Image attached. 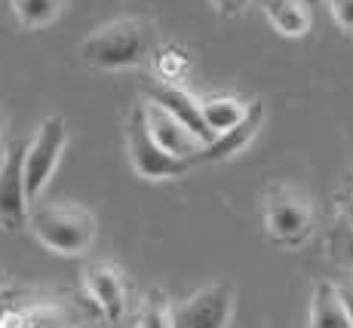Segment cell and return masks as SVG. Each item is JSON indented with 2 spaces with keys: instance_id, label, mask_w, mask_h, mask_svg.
Returning <instances> with one entry per match:
<instances>
[{
  "instance_id": "obj_12",
  "label": "cell",
  "mask_w": 353,
  "mask_h": 328,
  "mask_svg": "<svg viewBox=\"0 0 353 328\" xmlns=\"http://www.w3.org/2000/svg\"><path fill=\"white\" fill-rule=\"evenodd\" d=\"M252 105L255 101H246L240 95H206V99H200V114L209 132L221 135L246 117L252 111Z\"/></svg>"
},
{
  "instance_id": "obj_1",
  "label": "cell",
  "mask_w": 353,
  "mask_h": 328,
  "mask_svg": "<svg viewBox=\"0 0 353 328\" xmlns=\"http://www.w3.org/2000/svg\"><path fill=\"white\" fill-rule=\"evenodd\" d=\"M154 52V28L148 19L123 16L101 25L80 43V59L99 71L135 68Z\"/></svg>"
},
{
  "instance_id": "obj_20",
  "label": "cell",
  "mask_w": 353,
  "mask_h": 328,
  "mask_svg": "<svg viewBox=\"0 0 353 328\" xmlns=\"http://www.w3.org/2000/svg\"><path fill=\"white\" fill-rule=\"evenodd\" d=\"M335 291H338V298H341L344 313H347V322H350V328H353V283H338Z\"/></svg>"
},
{
  "instance_id": "obj_15",
  "label": "cell",
  "mask_w": 353,
  "mask_h": 328,
  "mask_svg": "<svg viewBox=\"0 0 353 328\" xmlns=\"http://www.w3.org/2000/svg\"><path fill=\"white\" fill-rule=\"evenodd\" d=\"M22 28H46L65 10V0H10Z\"/></svg>"
},
{
  "instance_id": "obj_17",
  "label": "cell",
  "mask_w": 353,
  "mask_h": 328,
  "mask_svg": "<svg viewBox=\"0 0 353 328\" xmlns=\"http://www.w3.org/2000/svg\"><path fill=\"white\" fill-rule=\"evenodd\" d=\"M332 261L353 270V227H341L332 234Z\"/></svg>"
},
{
  "instance_id": "obj_22",
  "label": "cell",
  "mask_w": 353,
  "mask_h": 328,
  "mask_svg": "<svg viewBox=\"0 0 353 328\" xmlns=\"http://www.w3.org/2000/svg\"><path fill=\"white\" fill-rule=\"evenodd\" d=\"M3 154H6V145H3V126H0V160H3Z\"/></svg>"
},
{
  "instance_id": "obj_3",
  "label": "cell",
  "mask_w": 353,
  "mask_h": 328,
  "mask_svg": "<svg viewBox=\"0 0 353 328\" xmlns=\"http://www.w3.org/2000/svg\"><path fill=\"white\" fill-rule=\"evenodd\" d=\"M126 154L129 163H132L135 175L148 181H166V178H179L185 175L191 166L188 156H172L169 150H163L157 141H154L151 129H148V117H145V101L132 107L126 123Z\"/></svg>"
},
{
  "instance_id": "obj_8",
  "label": "cell",
  "mask_w": 353,
  "mask_h": 328,
  "mask_svg": "<svg viewBox=\"0 0 353 328\" xmlns=\"http://www.w3.org/2000/svg\"><path fill=\"white\" fill-rule=\"evenodd\" d=\"M145 92H148V101L160 105L163 111H169L179 123H185L203 145H209V141L215 139V135L206 129V123H203L200 99H196V95H191L188 90H181V86H175V83H169V80H154V83L145 86Z\"/></svg>"
},
{
  "instance_id": "obj_2",
  "label": "cell",
  "mask_w": 353,
  "mask_h": 328,
  "mask_svg": "<svg viewBox=\"0 0 353 328\" xmlns=\"http://www.w3.org/2000/svg\"><path fill=\"white\" fill-rule=\"evenodd\" d=\"M28 227L50 252L56 255H83L96 239V218L92 212L74 203H46L28 209Z\"/></svg>"
},
{
  "instance_id": "obj_11",
  "label": "cell",
  "mask_w": 353,
  "mask_h": 328,
  "mask_svg": "<svg viewBox=\"0 0 353 328\" xmlns=\"http://www.w3.org/2000/svg\"><path fill=\"white\" fill-rule=\"evenodd\" d=\"M145 117H148V129H151L154 141H157L163 150H169L172 156H191L203 147V141L196 139L185 123H179L172 114L163 111L154 101H145Z\"/></svg>"
},
{
  "instance_id": "obj_9",
  "label": "cell",
  "mask_w": 353,
  "mask_h": 328,
  "mask_svg": "<svg viewBox=\"0 0 353 328\" xmlns=\"http://www.w3.org/2000/svg\"><path fill=\"white\" fill-rule=\"evenodd\" d=\"M83 285L90 291V298L96 300V307L105 313V319L120 322L126 313V283L123 273L105 261H92L83 267Z\"/></svg>"
},
{
  "instance_id": "obj_23",
  "label": "cell",
  "mask_w": 353,
  "mask_h": 328,
  "mask_svg": "<svg viewBox=\"0 0 353 328\" xmlns=\"http://www.w3.org/2000/svg\"><path fill=\"white\" fill-rule=\"evenodd\" d=\"M3 283H6V276H3V270H0V289H3Z\"/></svg>"
},
{
  "instance_id": "obj_6",
  "label": "cell",
  "mask_w": 353,
  "mask_h": 328,
  "mask_svg": "<svg viewBox=\"0 0 353 328\" xmlns=\"http://www.w3.org/2000/svg\"><path fill=\"white\" fill-rule=\"evenodd\" d=\"M234 316V291L225 283L194 291L185 304L172 307V328H228Z\"/></svg>"
},
{
  "instance_id": "obj_14",
  "label": "cell",
  "mask_w": 353,
  "mask_h": 328,
  "mask_svg": "<svg viewBox=\"0 0 353 328\" xmlns=\"http://www.w3.org/2000/svg\"><path fill=\"white\" fill-rule=\"evenodd\" d=\"M310 328H350L344 304L335 291V283H316L314 304H310Z\"/></svg>"
},
{
  "instance_id": "obj_24",
  "label": "cell",
  "mask_w": 353,
  "mask_h": 328,
  "mask_svg": "<svg viewBox=\"0 0 353 328\" xmlns=\"http://www.w3.org/2000/svg\"><path fill=\"white\" fill-rule=\"evenodd\" d=\"M310 3H314V0H310Z\"/></svg>"
},
{
  "instance_id": "obj_18",
  "label": "cell",
  "mask_w": 353,
  "mask_h": 328,
  "mask_svg": "<svg viewBox=\"0 0 353 328\" xmlns=\"http://www.w3.org/2000/svg\"><path fill=\"white\" fill-rule=\"evenodd\" d=\"M329 16L338 22V28L353 34V0H329Z\"/></svg>"
},
{
  "instance_id": "obj_4",
  "label": "cell",
  "mask_w": 353,
  "mask_h": 328,
  "mask_svg": "<svg viewBox=\"0 0 353 328\" xmlns=\"http://www.w3.org/2000/svg\"><path fill=\"white\" fill-rule=\"evenodd\" d=\"M65 145H68V126L62 117H46L40 123L34 141L25 145L22 178H25V196H28V203H37L40 194L46 190V184H50L52 172H56L59 160L65 154Z\"/></svg>"
},
{
  "instance_id": "obj_10",
  "label": "cell",
  "mask_w": 353,
  "mask_h": 328,
  "mask_svg": "<svg viewBox=\"0 0 353 328\" xmlns=\"http://www.w3.org/2000/svg\"><path fill=\"white\" fill-rule=\"evenodd\" d=\"M261 117H264V107H261V101H255L252 111H249L246 117L236 123L234 129H228V132L215 135L209 145H203L200 150H196V154L188 156V160H191V166H200V163H219V160H228V156L240 154V150L255 139L258 126H261Z\"/></svg>"
},
{
  "instance_id": "obj_21",
  "label": "cell",
  "mask_w": 353,
  "mask_h": 328,
  "mask_svg": "<svg viewBox=\"0 0 353 328\" xmlns=\"http://www.w3.org/2000/svg\"><path fill=\"white\" fill-rule=\"evenodd\" d=\"M344 212H347V221H350V227H353V190L347 194V200H344Z\"/></svg>"
},
{
  "instance_id": "obj_5",
  "label": "cell",
  "mask_w": 353,
  "mask_h": 328,
  "mask_svg": "<svg viewBox=\"0 0 353 328\" xmlns=\"http://www.w3.org/2000/svg\"><path fill=\"white\" fill-rule=\"evenodd\" d=\"M268 234L283 245H298L314 230V206L295 187H274L264 196Z\"/></svg>"
},
{
  "instance_id": "obj_16",
  "label": "cell",
  "mask_w": 353,
  "mask_h": 328,
  "mask_svg": "<svg viewBox=\"0 0 353 328\" xmlns=\"http://www.w3.org/2000/svg\"><path fill=\"white\" fill-rule=\"evenodd\" d=\"M139 328H172V304L160 289H151L141 300Z\"/></svg>"
},
{
  "instance_id": "obj_19",
  "label": "cell",
  "mask_w": 353,
  "mask_h": 328,
  "mask_svg": "<svg viewBox=\"0 0 353 328\" xmlns=\"http://www.w3.org/2000/svg\"><path fill=\"white\" fill-rule=\"evenodd\" d=\"M249 3H252V0H212L215 10H219L221 16H228V19L243 16V12L249 10Z\"/></svg>"
},
{
  "instance_id": "obj_13",
  "label": "cell",
  "mask_w": 353,
  "mask_h": 328,
  "mask_svg": "<svg viewBox=\"0 0 353 328\" xmlns=\"http://www.w3.org/2000/svg\"><path fill=\"white\" fill-rule=\"evenodd\" d=\"M264 12L283 37H304L314 25L310 0H264Z\"/></svg>"
},
{
  "instance_id": "obj_7",
  "label": "cell",
  "mask_w": 353,
  "mask_h": 328,
  "mask_svg": "<svg viewBox=\"0 0 353 328\" xmlns=\"http://www.w3.org/2000/svg\"><path fill=\"white\" fill-rule=\"evenodd\" d=\"M22 156L25 145H10L0 160V227L22 230L28 227V196H25L22 178Z\"/></svg>"
}]
</instances>
